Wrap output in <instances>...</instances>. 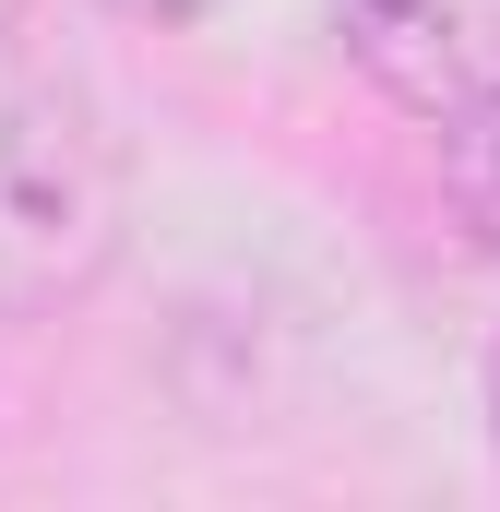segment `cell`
<instances>
[{
    "label": "cell",
    "mask_w": 500,
    "mask_h": 512,
    "mask_svg": "<svg viewBox=\"0 0 500 512\" xmlns=\"http://www.w3.org/2000/svg\"><path fill=\"white\" fill-rule=\"evenodd\" d=\"M120 227H131V179L108 108L60 60L12 48V24H0V322L72 310L120 262Z\"/></svg>",
    "instance_id": "obj_1"
},
{
    "label": "cell",
    "mask_w": 500,
    "mask_h": 512,
    "mask_svg": "<svg viewBox=\"0 0 500 512\" xmlns=\"http://www.w3.org/2000/svg\"><path fill=\"white\" fill-rule=\"evenodd\" d=\"M334 36L429 131L465 120L477 96H500V0H334Z\"/></svg>",
    "instance_id": "obj_2"
},
{
    "label": "cell",
    "mask_w": 500,
    "mask_h": 512,
    "mask_svg": "<svg viewBox=\"0 0 500 512\" xmlns=\"http://www.w3.org/2000/svg\"><path fill=\"white\" fill-rule=\"evenodd\" d=\"M441 191H453V215L500 251V96H477L465 120H441Z\"/></svg>",
    "instance_id": "obj_3"
},
{
    "label": "cell",
    "mask_w": 500,
    "mask_h": 512,
    "mask_svg": "<svg viewBox=\"0 0 500 512\" xmlns=\"http://www.w3.org/2000/svg\"><path fill=\"white\" fill-rule=\"evenodd\" d=\"M120 12H143V24H191V12H227V0H120Z\"/></svg>",
    "instance_id": "obj_4"
},
{
    "label": "cell",
    "mask_w": 500,
    "mask_h": 512,
    "mask_svg": "<svg viewBox=\"0 0 500 512\" xmlns=\"http://www.w3.org/2000/svg\"><path fill=\"white\" fill-rule=\"evenodd\" d=\"M489 441H500V346H489Z\"/></svg>",
    "instance_id": "obj_5"
},
{
    "label": "cell",
    "mask_w": 500,
    "mask_h": 512,
    "mask_svg": "<svg viewBox=\"0 0 500 512\" xmlns=\"http://www.w3.org/2000/svg\"><path fill=\"white\" fill-rule=\"evenodd\" d=\"M12 12H24V0H0V24H12Z\"/></svg>",
    "instance_id": "obj_6"
}]
</instances>
